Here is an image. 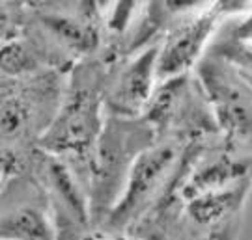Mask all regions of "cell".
Listing matches in <instances>:
<instances>
[{"label": "cell", "mask_w": 252, "mask_h": 240, "mask_svg": "<svg viewBox=\"0 0 252 240\" xmlns=\"http://www.w3.org/2000/svg\"><path fill=\"white\" fill-rule=\"evenodd\" d=\"M108 73L110 67L101 58L77 63L53 121L37 140L39 151L67 159L82 177L107 119L103 112Z\"/></svg>", "instance_id": "6da1fadb"}, {"label": "cell", "mask_w": 252, "mask_h": 240, "mask_svg": "<svg viewBox=\"0 0 252 240\" xmlns=\"http://www.w3.org/2000/svg\"><path fill=\"white\" fill-rule=\"evenodd\" d=\"M190 143L180 138H164L146 147L129 169L118 201L101 220V231L131 235L152 216L172 196L187 166Z\"/></svg>", "instance_id": "7a4b0ae2"}, {"label": "cell", "mask_w": 252, "mask_h": 240, "mask_svg": "<svg viewBox=\"0 0 252 240\" xmlns=\"http://www.w3.org/2000/svg\"><path fill=\"white\" fill-rule=\"evenodd\" d=\"M155 142V134L142 117L126 119L107 116L99 140L84 169L94 222L97 220L101 223L114 207L135 159Z\"/></svg>", "instance_id": "3957f363"}, {"label": "cell", "mask_w": 252, "mask_h": 240, "mask_svg": "<svg viewBox=\"0 0 252 240\" xmlns=\"http://www.w3.org/2000/svg\"><path fill=\"white\" fill-rule=\"evenodd\" d=\"M249 9H252L251 2H180L159 41V82L194 71L219 28Z\"/></svg>", "instance_id": "277c9868"}, {"label": "cell", "mask_w": 252, "mask_h": 240, "mask_svg": "<svg viewBox=\"0 0 252 240\" xmlns=\"http://www.w3.org/2000/svg\"><path fill=\"white\" fill-rule=\"evenodd\" d=\"M192 73L206 95L222 143L252 157V79L207 53Z\"/></svg>", "instance_id": "5b68a950"}, {"label": "cell", "mask_w": 252, "mask_h": 240, "mask_svg": "<svg viewBox=\"0 0 252 240\" xmlns=\"http://www.w3.org/2000/svg\"><path fill=\"white\" fill-rule=\"evenodd\" d=\"M28 9L41 34V45H53L54 60H88L103 41V19L95 2H39Z\"/></svg>", "instance_id": "8992f818"}, {"label": "cell", "mask_w": 252, "mask_h": 240, "mask_svg": "<svg viewBox=\"0 0 252 240\" xmlns=\"http://www.w3.org/2000/svg\"><path fill=\"white\" fill-rule=\"evenodd\" d=\"M51 199L41 183L8 179L0 192V240H58Z\"/></svg>", "instance_id": "52a82bcc"}, {"label": "cell", "mask_w": 252, "mask_h": 240, "mask_svg": "<svg viewBox=\"0 0 252 240\" xmlns=\"http://www.w3.org/2000/svg\"><path fill=\"white\" fill-rule=\"evenodd\" d=\"M157 53L159 41L110 69L105 89V110L108 116L126 119L142 117L159 86Z\"/></svg>", "instance_id": "ba28073f"}, {"label": "cell", "mask_w": 252, "mask_h": 240, "mask_svg": "<svg viewBox=\"0 0 252 240\" xmlns=\"http://www.w3.org/2000/svg\"><path fill=\"white\" fill-rule=\"evenodd\" d=\"M41 187L51 199L56 220L63 218L73 231H86L92 220V203L86 181L79 168L67 159L39 151Z\"/></svg>", "instance_id": "9c48e42d"}, {"label": "cell", "mask_w": 252, "mask_h": 240, "mask_svg": "<svg viewBox=\"0 0 252 240\" xmlns=\"http://www.w3.org/2000/svg\"><path fill=\"white\" fill-rule=\"evenodd\" d=\"M36 89L30 86L15 88L9 86L6 89H0V142L6 145L23 142L30 138L32 133H45L39 121H43V114L47 108H41L45 103V93L34 95Z\"/></svg>", "instance_id": "30bf717a"}, {"label": "cell", "mask_w": 252, "mask_h": 240, "mask_svg": "<svg viewBox=\"0 0 252 240\" xmlns=\"http://www.w3.org/2000/svg\"><path fill=\"white\" fill-rule=\"evenodd\" d=\"M207 54L222 58L252 79V9L219 28Z\"/></svg>", "instance_id": "8fae6325"}, {"label": "cell", "mask_w": 252, "mask_h": 240, "mask_svg": "<svg viewBox=\"0 0 252 240\" xmlns=\"http://www.w3.org/2000/svg\"><path fill=\"white\" fill-rule=\"evenodd\" d=\"M25 9L17 2H0V43L17 39L25 32Z\"/></svg>", "instance_id": "7c38bea8"}, {"label": "cell", "mask_w": 252, "mask_h": 240, "mask_svg": "<svg viewBox=\"0 0 252 240\" xmlns=\"http://www.w3.org/2000/svg\"><path fill=\"white\" fill-rule=\"evenodd\" d=\"M82 240H144L140 237H135V235H112V233H86Z\"/></svg>", "instance_id": "4fadbf2b"}, {"label": "cell", "mask_w": 252, "mask_h": 240, "mask_svg": "<svg viewBox=\"0 0 252 240\" xmlns=\"http://www.w3.org/2000/svg\"><path fill=\"white\" fill-rule=\"evenodd\" d=\"M4 175H2V173H0V192H2V188H4V183H2V181H4Z\"/></svg>", "instance_id": "5bb4252c"}]
</instances>
